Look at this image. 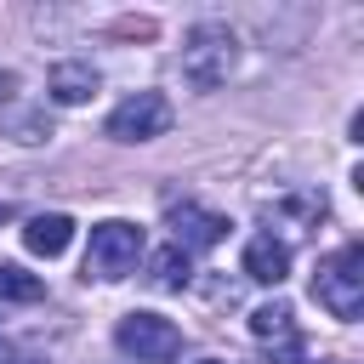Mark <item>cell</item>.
<instances>
[{"mask_svg":"<svg viewBox=\"0 0 364 364\" xmlns=\"http://www.w3.org/2000/svg\"><path fill=\"white\" fill-rule=\"evenodd\" d=\"M46 296V279L17 267V262H0V301H40Z\"/></svg>","mask_w":364,"mask_h":364,"instance_id":"8fae6325","label":"cell"},{"mask_svg":"<svg viewBox=\"0 0 364 364\" xmlns=\"http://www.w3.org/2000/svg\"><path fill=\"white\" fill-rule=\"evenodd\" d=\"M199 364H222V358H199Z\"/></svg>","mask_w":364,"mask_h":364,"instance_id":"4fadbf2b","label":"cell"},{"mask_svg":"<svg viewBox=\"0 0 364 364\" xmlns=\"http://www.w3.org/2000/svg\"><path fill=\"white\" fill-rule=\"evenodd\" d=\"M171 102L159 97V91H136V97H125L114 114H108V136L114 142H154V136H165L171 131Z\"/></svg>","mask_w":364,"mask_h":364,"instance_id":"5b68a950","label":"cell"},{"mask_svg":"<svg viewBox=\"0 0 364 364\" xmlns=\"http://www.w3.org/2000/svg\"><path fill=\"white\" fill-rule=\"evenodd\" d=\"M114 341H119L136 364H171V358L182 353V330H176L171 318H159V313H125L119 330H114Z\"/></svg>","mask_w":364,"mask_h":364,"instance_id":"277c9868","label":"cell"},{"mask_svg":"<svg viewBox=\"0 0 364 364\" xmlns=\"http://www.w3.org/2000/svg\"><path fill=\"white\" fill-rule=\"evenodd\" d=\"M313 301H318L330 318H347V324L364 313V245H358V239L318 262V273H313Z\"/></svg>","mask_w":364,"mask_h":364,"instance_id":"6da1fadb","label":"cell"},{"mask_svg":"<svg viewBox=\"0 0 364 364\" xmlns=\"http://www.w3.org/2000/svg\"><path fill=\"white\" fill-rule=\"evenodd\" d=\"M68 239H74V222H68L63 210L28 216V228H23V245H28L34 256H63V250H68Z\"/></svg>","mask_w":364,"mask_h":364,"instance_id":"9c48e42d","label":"cell"},{"mask_svg":"<svg viewBox=\"0 0 364 364\" xmlns=\"http://www.w3.org/2000/svg\"><path fill=\"white\" fill-rule=\"evenodd\" d=\"M97 85H102V80H97V68H91V63H57V68L46 74V91H51L63 108L91 102V97H97Z\"/></svg>","mask_w":364,"mask_h":364,"instance_id":"ba28073f","label":"cell"},{"mask_svg":"<svg viewBox=\"0 0 364 364\" xmlns=\"http://www.w3.org/2000/svg\"><path fill=\"white\" fill-rule=\"evenodd\" d=\"M148 273H154V284H159V290H182V284L193 279V267H188V250H176V245H165V250L148 262Z\"/></svg>","mask_w":364,"mask_h":364,"instance_id":"7c38bea8","label":"cell"},{"mask_svg":"<svg viewBox=\"0 0 364 364\" xmlns=\"http://www.w3.org/2000/svg\"><path fill=\"white\" fill-rule=\"evenodd\" d=\"M142 250H148V239L136 222H119V216L97 222L91 245H85V279H125V273H136Z\"/></svg>","mask_w":364,"mask_h":364,"instance_id":"3957f363","label":"cell"},{"mask_svg":"<svg viewBox=\"0 0 364 364\" xmlns=\"http://www.w3.org/2000/svg\"><path fill=\"white\" fill-rule=\"evenodd\" d=\"M250 336L256 341H290L296 347V313H290V301H262L250 313Z\"/></svg>","mask_w":364,"mask_h":364,"instance_id":"30bf717a","label":"cell"},{"mask_svg":"<svg viewBox=\"0 0 364 364\" xmlns=\"http://www.w3.org/2000/svg\"><path fill=\"white\" fill-rule=\"evenodd\" d=\"M171 239H176V250H210L228 239V216L182 199V205H171Z\"/></svg>","mask_w":364,"mask_h":364,"instance_id":"8992f818","label":"cell"},{"mask_svg":"<svg viewBox=\"0 0 364 364\" xmlns=\"http://www.w3.org/2000/svg\"><path fill=\"white\" fill-rule=\"evenodd\" d=\"M284 273H290V245L273 239V233H256V239L245 245V279H256V284H284Z\"/></svg>","mask_w":364,"mask_h":364,"instance_id":"52a82bcc","label":"cell"},{"mask_svg":"<svg viewBox=\"0 0 364 364\" xmlns=\"http://www.w3.org/2000/svg\"><path fill=\"white\" fill-rule=\"evenodd\" d=\"M239 63V40L228 23H193L188 40H182V80L199 85V91H216Z\"/></svg>","mask_w":364,"mask_h":364,"instance_id":"7a4b0ae2","label":"cell"},{"mask_svg":"<svg viewBox=\"0 0 364 364\" xmlns=\"http://www.w3.org/2000/svg\"><path fill=\"white\" fill-rule=\"evenodd\" d=\"M290 364H307V358H290Z\"/></svg>","mask_w":364,"mask_h":364,"instance_id":"5bb4252c","label":"cell"}]
</instances>
